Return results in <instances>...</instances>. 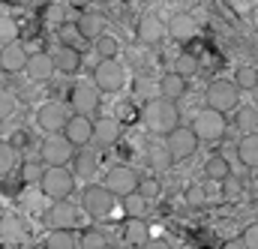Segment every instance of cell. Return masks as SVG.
I'll use <instances>...</instances> for the list:
<instances>
[{
  "label": "cell",
  "instance_id": "cell-1",
  "mask_svg": "<svg viewBox=\"0 0 258 249\" xmlns=\"http://www.w3.org/2000/svg\"><path fill=\"white\" fill-rule=\"evenodd\" d=\"M141 120H144V126H147L153 135H168L174 126L180 123V111H177V105H174L171 99H165V96H150V99L144 102V108H141Z\"/></svg>",
  "mask_w": 258,
  "mask_h": 249
},
{
  "label": "cell",
  "instance_id": "cell-2",
  "mask_svg": "<svg viewBox=\"0 0 258 249\" xmlns=\"http://www.w3.org/2000/svg\"><path fill=\"white\" fill-rule=\"evenodd\" d=\"M39 192L51 201L57 198H69L75 192V174L66 165H45L42 177H39Z\"/></svg>",
  "mask_w": 258,
  "mask_h": 249
},
{
  "label": "cell",
  "instance_id": "cell-3",
  "mask_svg": "<svg viewBox=\"0 0 258 249\" xmlns=\"http://www.w3.org/2000/svg\"><path fill=\"white\" fill-rule=\"evenodd\" d=\"M204 102H207L210 108L222 111V114L234 111V108L240 105V90H237L234 78H213V81L207 84V90H204Z\"/></svg>",
  "mask_w": 258,
  "mask_h": 249
},
{
  "label": "cell",
  "instance_id": "cell-4",
  "mask_svg": "<svg viewBox=\"0 0 258 249\" xmlns=\"http://www.w3.org/2000/svg\"><path fill=\"white\" fill-rule=\"evenodd\" d=\"M93 84L99 87V93H120L126 84V69L117 57H99L93 66Z\"/></svg>",
  "mask_w": 258,
  "mask_h": 249
},
{
  "label": "cell",
  "instance_id": "cell-5",
  "mask_svg": "<svg viewBox=\"0 0 258 249\" xmlns=\"http://www.w3.org/2000/svg\"><path fill=\"white\" fill-rule=\"evenodd\" d=\"M114 201H117V195L105 186V183H87L84 192H81V207L93 219H105L114 210Z\"/></svg>",
  "mask_w": 258,
  "mask_h": 249
},
{
  "label": "cell",
  "instance_id": "cell-6",
  "mask_svg": "<svg viewBox=\"0 0 258 249\" xmlns=\"http://www.w3.org/2000/svg\"><path fill=\"white\" fill-rule=\"evenodd\" d=\"M225 129H228V120H225V114L222 111H216V108H201L198 114L192 117V132L198 135V141H219L222 135H225Z\"/></svg>",
  "mask_w": 258,
  "mask_h": 249
},
{
  "label": "cell",
  "instance_id": "cell-7",
  "mask_svg": "<svg viewBox=\"0 0 258 249\" xmlns=\"http://www.w3.org/2000/svg\"><path fill=\"white\" fill-rule=\"evenodd\" d=\"M165 147L171 153L174 162H183V159H192L195 150H198V135L192 132V126H174L168 135H165Z\"/></svg>",
  "mask_w": 258,
  "mask_h": 249
},
{
  "label": "cell",
  "instance_id": "cell-8",
  "mask_svg": "<svg viewBox=\"0 0 258 249\" xmlns=\"http://www.w3.org/2000/svg\"><path fill=\"white\" fill-rule=\"evenodd\" d=\"M72 153H75V147L66 141L63 132H51L39 147V156H42L45 165H66L72 159Z\"/></svg>",
  "mask_w": 258,
  "mask_h": 249
},
{
  "label": "cell",
  "instance_id": "cell-9",
  "mask_svg": "<svg viewBox=\"0 0 258 249\" xmlns=\"http://www.w3.org/2000/svg\"><path fill=\"white\" fill-rule=\"evenodd\" d=\"M69 120V108H66L63 102H57V99H51V102H42L39 105V111H36V126L42 129V132H60Z\"/></svg>",
  "mask_w": 258,
  "mask_h": 249
},
{
  "label": "cell",
  "instance_id": "cell-10",
  "mask_svg": "<svg viewBox=\"0 0 258 249\" xmlns=\"http://www.w3.org/2000/svg\"><path fill=\"white\" fill-rule=\"evenodd\" d=\"M69 105L75 108V114H96L99 111V87L96 84H87V81H81V84H75L72 87V93H69Z\"/></svg>",
  "mask_w": 258,
  "mask_h": 249
},
{
  "label": "cell",
  "instance_id": "cell-11",
  "mask_svg": "<svg viewBox=\"0 0 258 249\" xmlns=\"http://www.w3.org/2000/svg\"><path fill=\"white\" fill-rule=\"evenodd\" d=\"M105 186L111 189L117 198H123V195L138 189V171L129 168V165H111L105 171Z\"/></svg>",
  "mask_w": 258,
  "mask_h": 249
},
{
  "label": "cell",
  "instance_id": "cell-12",
  "mask_svg": "<svg viewBox=\"0 0 258 249\" xmlns=\"http://www.w3.org/2000/svg\"><path fill=\"white\" fill-rule=\"evenodd\" d=\"M135 36L144 42V45H159L165 36H168V27H165V21L159 18V15H153V12H147V15H141L138 18V27H135Z\"/></svg>",
  "mask_w": 258,
  "mask_h": 249
},
{
  "label": "cell",
  "instance_id": "cell-13",
  "mask_svg": "<svg viewBox=\"0 0 258 249\" xmlns=\"http://www.w3.org/2000/svg\"><path fill=\"white\" fill-rule=\"evenodd\" d=\"M60 132L66 135V141H69L72 147H84V144H90V138H93V120H90L87 114H69V120H66V126Z\"/></svg>",
  "mask_w": 258,
  "mask_h": 249
},
{
  "label": "cell",
  "instance_id": "cell-14",
  "mask_svg": "<svg viewBox=\"0 0 258 249\" xmlns=\"http://www.w3.org/2000/svg\"><path fill=\"white\" fill-rule=\"evenodd\" d=\"M45 222H48L51 228H75V222H78V210H75V204H72V201L57 198V201L48 207Z\"/></svg>",
  "mask_w": 258,
  "mask_h": 249
},
{
  "label": "cell",
  "instance_id": "cell-15",
  "mask_svg": "<svg viewBox=\"0 0 258 249\" xmlns=\"http://www.w3.org/2000/svg\"><path fill=\"white\" fill-rule=\"evenodd\" d=\"M120 132H123V126L117 117H99V120H93V138L90 141L96 147H111L120 141Z\"/></svg>",
  "mask_w": 258,
  "mask_h": 249
},
{
  "label": "cell",
  "instance_id": "cell-16",
  "mask_svg": "<svg viewBox=\"0 0 258 249\" xmlns=\"http://www.w3.org/2000/svg\"><path fill=\"white\" fill-rule=\"evenodd\" d=\"M24 72H27V78H33V81H48V78L57 72V69H54V57H51L48 51H33V54H27Z\"/></svg>",
  "mask_w": 258,
  "mask_h": 249
},
{
  "label": "cell",
  "instance_id": "cell-17",
  "mask_svg": "<svg viewBox=\"0 0 258 249\" xmlns=\"http://www.w3.org/2000/svg\"><path fill=\"white\" fill-rule=\"evenodd\" d=\"M24 63H27V48L18 39L0 45V69L3 72H9V75L12 72H24Z\"/></svg>",
  "mask_w": 258,
  "mask_h": 249
},
{
  "label": "cell",
  "instance_id": "cell-18",
  "mask_svg": "<svg viewBox=\"0 0 258 249\" xmlns=\"http://www.w3.org/2000/svg\"><path fill=\"white\" fill-rule=\"evenodd\" d=\"M72 174L75 177H84V180H90V177H96V171H99V153L96 150H87V144L84 147H78V153H72Z\"/></svg>",
  "mask_w": 258,
  "mask_h": 249
},
{
  "label": "cell",
  "instance_id": "cell-19",
  "mask_svg": "<svg viewBox=\"0 0 258 249\" xmlns=\"http://www.w3.org/2000/svg\"><path fill=\"white\" fill-rule=\"evenodd\" d=\"M51 57H54V69L63 72V75H75L81 69V48H75V45H63L60 42Z\"/></svg>",
  "mask_w": 258,
  "mask_h": 249
},
{
  "label": "cell",
  "instance_id": "cell-20",
  "mask_svg": "<svg viewBox=\"0 0 258 249\" xmlns=\"http://www.w3.org/2000/svg\"><path fill=\"white\" fill-rule=\"evenodd\" d=\"M168 27V36H174L177 42H192L195 33H198V24H195L192 15H186V12H177V15H171V21L165 24Z\"/></svg>",
  "mask_w": 258,
  "mask_h": 249
},
{
  "label": "cell",
  "instance_id": "cell-21",
  "mask_svg": "<svg viewBox=\"0 0 258 249\" xmlns=\"http://www.w3.org/2000/svg\"><path fill=\"white\" fill-rule=\"evenodd\" d=\"M159 96H165V99H171V102H177V99H183L186 96V90H189V78H183V75H177V72H168V75H162L159 78Z\"/></svg>",
  "mask_w": 258,
  "mask_h": 249
},
{
  "label": "cell",
  "instance_id": "cell-22",
  "mask_svg": "<svg viewBox=\"0 0 258 249\" xmlns=\"http://www.w3.org/2000/svg\"><path fill=\"white\" fill-rule=\"evenodd\" d=\"M75 27H78V33H81V39H96L99 33H105V18L99 15V12H81L78 15V21H75Z\"/></svg>",
  "mask_w": 258,
  "mask_h": 249
},
{
  "label": "cell",
  "instance_id": "cell-23",
  "mask_svg": "<svg viewBox=\"0 0 258 249\" xmlns=\"http://www.w3.org/2000/svg\"><path fill=\"white\" fill-rule=\"evenodd\" d=\"M237 159L246 168H258V132H249L237 141Z\"/></svg>",
  "mask_w": 258,
  "mask_h": 249
},
{
  "label": "cell",
  "instance_id": "cell-24",
  "mask_svg": "<svg viewBox=\"0 0 258 249\" xmlns=\"http://www.w3.org/2000/svg\"><path fill=\"white\" fill-rule=\"evenodd\" d=\"M147 237H150V228H147L144 216H129L126 228H123V240H126V243H132V246H141Z\"/></svg>",
  "mask_w": 258,
  "mask_h": 249
},
{
  "label": "cell",
  "instance_id": "cell-25",
  "mask_svg": "<svg viewBox=\"0 0 258 249\" xmlns=\"http://www.w3.org/2000/svg\"><path fill=\"white\" fill-rule=\"evenodd\" d=\"M234 123L243 135L258 132V105H237L234 108Z\"/></svg>",
  "mask_w": 258,
  "mask_h": 249
},
{
  "label": "cell",
  "instance_id": "cell-26",
  "mask_svg": "<svg viewBox=\"0 0 258 249\" xmlns=\"http://www.w3.org/2000/svg\"><path fill=\"white\" fill-rule=\"evenodd\" d=\"M204 174H207V180H213V183H222V180L231 174V162H228L225 156L213 153V156L204 162Z\"/></svg>",
  "mask_w": 258,
  "mask_h": 249
},
{
  "label": "cell",
  "instance_id": "cell-27",
  "mask_svg": "<svg viewBox=\"0 0 258 249\" xmlns=\"http://www.w3.org/2000/svg\"><path fill=\"white\" fill-rule=\"evenodd\" d=\"M45 249H78V240L72 228H51V234L45 237Z\"/></svg>",
  "mask_w": 258,
  "mask_h": 249
},
{
  "label": "cell",
  "instance_id": "cell-28",
  "mask_svg": "<svg viewBox=\"0 0 258 249\" xmlns=\"http://www.w3.org/2000/svg\"><path fill=\"white\" fill-rule=\"evenodd\" d=\"M147 162H150V168H153V171H165V168H171V165H174V159H171V153H168L165 141H162V144H153V147L147 150Z\"/></svg>",
  "mask_w": 258,
  "mask_h": 249
},
{
  "label": "cell",
  "instance_id": "cell-29",
  "mask_svg": "<svg viewBox=\"0 0 258 249\" xmlns=\"http://www.w3.org/2000/svg\"><path fill=\"white\" fill-rule=\"evenodd\" d=\"M198 69H201V60H198V54H195V51H183V54H177V57H174V72H177V75H183V78H192Z\"/></svg>",
  "mask_w": 258,
  "mask_h": 249
},
{
  "label": "cell",
  "instance_id": "cell-30",
  "mask_svg": "<svg viewBox=\"0 0 258 249\" xmlns=\"http://www.w3.org/2000/svg\"><path fill=\"white\" fill-rule=\"evenodd\" d=\"M93 51H96V57H117L120 42H117L111 33H99V36L93 39Z\"/></svg>",
  "mask_w": 258,
  "mask_h": 249
},
{
  "label": "cell",
  "instance_id": "cell-31",
  "mask_svg": "<svg viewBox=\"0 0 258 249\" xmlns=\"http://www.w3.org/2000/svg\"><path fill=\"white\" fill-rule=\"evenodd\" d=\"M78 249H108V237L102 228H87L78 240Z\"/></svg>",
  "mask_w": 258,
  "mask_h": 249
},
{
  "label": "cell",
  "instance_id": "cell-32",
  "mask_svg": "<svg viewBox=\"0 0 258 249\" xmlns=\"http://www.w3.org/2000/svg\"><path fill=\"white\" fill-rule=\"evenodd\" d=\"M234 84H237V90H255L258 87V69L255 66H237Z\"/></svg>",
  "mask_w": 258,
  "mask_h": 249
},
{
  "label": "cell",
  "instance_id": "cell-33",
  "mask_svg": "<svg viewBox=\"0 0 258 249\" xmlns=\"http://www.w3.org/2000/svg\"><path fill=\"white\" fill-rule=\"evenodd\" d=\"M147 198L144 195H138V192H129L123 195V210H126V216H144L147 213Z\"/></svg>",
  "mask_w": 258,
  "mask_h": 249
},
{
  "label": "cell",
  "instance_id": "cell-34",
  "mask_svg": "<svg viewBox=\"0 0 258 249\" xmlns=\"http://www.w3.org/2000/svg\"><path fill=\"white\" fill-rule=\"evenodd\" d=\"M15 147L9 144V141H0V177H6L12 168H15Z\"/></svg>",
  "mask_w": 258,
  "mask_h": 249
},
{
  "label": "cell",
  "instance_id": "cell-35",
  "mask_svg": "<svg viewBox=\"0 0 258 249\" xmlns=\"http://www.w3.org/2000/svg\"><path fill=\"white\" fill-rule=\"evenodd\" d=\"M138 195H144L147 201H153V198H159V192H162V183L156 180V177H138V189H135Z\"/></svg>",
  "mask_w": 258,
  "mask_h": 249
},
{
  "label": "cell",
  "instance_id": "cell-36",
  "mask_svg": "<svg viewBox=\"0 0 258 249\" xmlns=\"http://www.w3.org/2000/svg\"><path fill=\"white\" fill-rule=\"evenodd\" d=\"M18 39V21L9 18V15H0V45Z\"/></svg>",
  "mask_w": 258,
  "mask_h": 249
},
{
  "label": "cell",
  "instance_id": "cell-37",
  "mask_svg": "<svg viewBox=\"0 0 258 249\" xmlns=\"http://www.w3.org/2000/svg\"><path fill=\"white\" fill-rule=\"evenodd\" d=\"M183 198H186L189 207H204V204H207V189L201 186V183H189Z\"/></svg>",
  "mask_w": 258,
  "mask_h": 249
},
{
  "label": "cell",
  "instance_id": "cell-38",
  "mask_svg": "<svg viewBox=\"0 0 258 249\" xmlns=\"http://www.w3.org/2000/svg\"><path fill=\"white\" fill-rule=\"evenodd\" d=\"M42 171H45V165H39V162H33V159H27V162L21 165V180H24V183H39V177H42Z\"/></svg>",
  "mask_w": 258,
  "mask_h": 249
},
{
  "label": "cell",
  "instance_id": "cell-39",
  "mask_svg": "<svg viewBox=\"0 0 258 249\" xmlns=\"http://www.w3.org/2000/svg\"><path fill=\"white\" fill-rule=\"evenodd\" d=\"M57 36H60L63 45H75V48H78V42H81V33H78L75 24H60V27H57Z\"/></svg>",
  "mask_w": 258,
  "mask_h": 249
},
{
  "label": "cell",
  "instance_id": "cell-40",
  "mask_svg": "<svg viewBox=\"0 0 258 249\" xmlns=\"http://www.w3.org/2000/svg\"><path fill=\"white\" fill-rule=\"evenodd\" d=\"M0 231H3V237H6V240H21V237H24V228H21V225H18V219H12V216H6V219H3V228H0Z\"/></svg>",
  "mask_w": 258,
  "mask_h": 249
},
{
  "label": "cell",
  "instance_id": "cell-41",
  "mask_svg": "<svg viewBox=\"0 0 258 249\" xmlns=\"http://www.w3.org/2000/svg\"><path fill=\"white\" fill-rule=\"evenodd\" d=\"M12 114H15V96L0 87V120H6V117H12Z\"/></svg>",
  "mask_w": 258,
  "mask_h": 249
},
{
  "label": "cell",
  "instance_id": "cell-42",
  "mask_svg": "<svg viewBox=\"0 0 258 249\" xmlns=\"http://www.w3.org/2000/svg\"><path fill=\"white\" fill-rule=\"evenodd\" d=\"M243 246L246 249H258V222H252V225H246V231H243Z\"/></svg>",
  "mask_w": 258,
  "mask_h": 249
},
{
  "label": "cell",
  "instance_id": "cell-43",
  "mask_svg": "<svg viewBox=\"0 0 258 249\" xmlns=\"http://www.w3.org/2000/svg\"><path fill=\"white\" fill-rule=\"evenodd\" d=\"M237 192H240V183H237V177H231V174H228V177L222 180V195H225V198H234Z\"/></svg>",
  "mask_w": 258,
  "mask_h": 249
},
{
  "label": "cell",
  "instance_id": "cell-44",
  "mask_svg": "<svg viewBox=\"0 0 258 249\" xmlns=\"http://www.w3.org/2000/svg\"><path fill=\"white\" fill-rule=\"evenodd\" d=\"M135 96H144V102L150 99V96H159V87H150V84H135Z\"/></svg>",
  "mask_w": 258,
  "mask_h": 249
},
{
  "label": "cell",
  "instance_id": "cell-45",
  "mask_svg": "<svg viewBox=\"0 0 258 249\" xmlns=\"http://www.w3.org/2000/svg\"><path fill=\"white\" fill-rule=\"evenodd\" d=\"M141 249H171L165 240H159V237H147L144 243H141Z\"/></svg>",
  "mask_w": 258,
  "mask_h": 249
},
{
  "label": "cell",
  "instance_id": "cell-46",
  "mask_svg": "<svg viewBox=\"0 0 258 249\" xmlns=\"http://www.w3.org/2000/svg\"><path fill=\"white\" fill-rule=\"evenodd\" d=\"M9 144H12V147H15V150H18V147H24V144H27V135H24V132H15V135H12V141H9Z\"/></svg>",
  "mask_w": 258,
  "mask_h": 249
},
{
  "label": "cell",
  "instance_id": "cell-47",
  "mask_svg": "<svg viewBox=\"0 0 258 249\" xmlns=\"http://www.w3.org/2000/svg\"><path fill=\"white\" fill-rule=\"evenodd\" d=\"M222 249H246V246H243V240H240V237H231V240H225V243H222Z\"/></svg>",
  "mask_w": 258,
  "mask_h": 249
},
{
  "label": "cell",
  "instance_id": "cell-48",
  "mask_svg": "<svg viewBox=\"0 0 258 249\" xmlns=\"http://www.w3.org/2000/svg\"><path fill=\"white\" fill-rule=\"evenodd\" d=\"M93 0H69V6H75V9H87Z\"/></svg>",
  "mask_w": 258,
  "mask_h": 249
},
{
  "label": "cell",
  "instance_id": "cell-49",
  "mask_svg": "<svg viewBox=\"0 0 258 249\" xmlns=\"http://www.w3.org/2000/svg\"><path fill=\"white\" fill-rule=\"evenodd\" d=\"M24 3H33V0H24Z\"/></svg>",
  "mask_w": 258,
  "mask_h": 249
},
{
  "label": "cell",
  "instance_id": "cell-50",
  "mask_svg": "<svg viewBox=\"0 0 258 249\" xmlns=\"http://www.w3.org/2000/svg\"><path fill=\"white\" fill-rule=\"evenodd\" d=\"M120 3H129V0H120Z\"/></svg>",
  "mask_w": 258,
  "mask_h": 249
},
{
  "label": "cell",
  "instance_id": "cell-51",
  "mask_svg": "<svg viewBox=\"0 0 258 249\" xmlns=\"http://www.w3.org/2000/svg\"><path fill=\"white\" fill-rule=\"evenodd\" d=\"M255 105H258V102H255Z\"/></svg>",
  "mask_w": 258,
  "mask_h": 249
}]
</instances>
